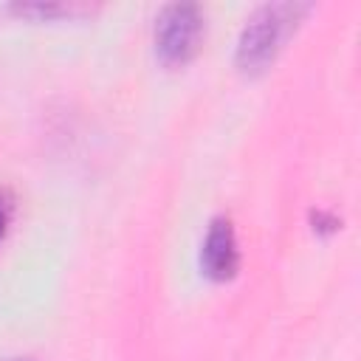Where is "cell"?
Returning a JSON list of instances; mask_svg holds the SVG:
<instances>
[{
	"instance_id": "obj_2",
	"label": "cell",
	"mask_w": 361,
	"mask_h": 361,
	"mask_svg": "<svg viewBox=\"0 0 361 361\" xmlns=\"http://www.w3.org/2000/svg\"><path fill=\"white\" fill-rule=\"evenodd\" d=\"M203 17L195 3H169L161 8L155 20V48L164 62L180 65L186 62L200 42Z\"/></svg>"
},
{
	"instance_id": "obj_1",
	"label": "cell",
	"mask_w": 361,
	"mask_h": 361,
	"mask_svg": "<svg viewBox=\"0 0 361 361\" xmlns=\"http://www.w3.org/2000/svg\"><path fill=\"white\" fill-rule=\"evenodd\" d=\"M302 11H305V6H293V3H274V6L268 3V6L257 8L245 20V28L240 34L237 65L245 71L265 68L282 48L285 37L290 34V28L296 25Z\"/></svg>"
},
{
	"instance_id": "obj_3",
	"label": "cell",
	"mask_w": 361,
	"mask_h": 361,
	"mask_svg": "<svg viewBox=\"0 0 361 361\" xmlns=\"http://www.w3.org/2000/svg\"><path fill=\"white\" fill-rule=\"evenodd\" d=\"M200 265L212 279H231L240 268V248L237 234L228 217H214L209 223L203 248H200Z\"/></svg>"
},
{
	"instance_id": "obj_4",
	"label": "cell",
	"mask_w": 361,
	"mask_h": 361,
	"mask_svg": "<svg viewBox=\"0 0 361 361\" xmlns=\"http://www.w3.org/2000/svg\"><path fill=\"white\" fill-rule=\"evenodd\" d=\"M6 223H8V212H6V206H3V200H0V237L6 234Z\"/></svg>"
},
{
	"instance_id": "obj_5",
	"label": "cell",
	"mask_w": 361,
	"mask_h": 361,
	"mask_svg": "<svg viewBox=\"0 0 361 361\" xmlns=\"http://www.w3.org/2000/svg\"><path fill=\"white\" fill-rule=\"evenodd\" d=\"M8 361H34V358H8Z\"/></svg>"
}]
</instances>
